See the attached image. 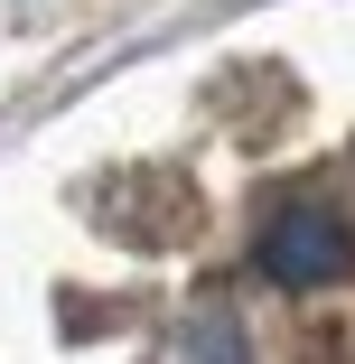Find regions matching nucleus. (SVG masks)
Returning a JSON list of instances; mask_svg holds the SVG:
<instances>
[{
	"instance_id": "obj_1",
	"label": "nucleus",
	"mask_w": 355,
	"mask_h": 364,
	"mask_svg": "<svg viewBox=\"0 0 355 364\" xmlns=\"http://www.w3.org/2000/svg\"><path fill=\"white\" fill-rule=\"evenodd\" d=\"M346 262H355V234H346V215L318 205V196H290V205L262 225V271H271L280 289H327Z\"/></svg>"
},
{
	"instance_id": "obj_2",
	"label": "nucleus",
	"mask_w": 355,
	"mask_h": 364,
	"mask_svg": "<svg viewBox=\"0 0 355 364\" xmlns=\"http://www.w3.org/2000/svg\"><path fill=\"white\" fill-rule=\"evenodd\" d=\"M178 364H253V355H243V327H234L225 309H206V318L187 327V346H178Z\"/></svg>"
}]
</instances>
